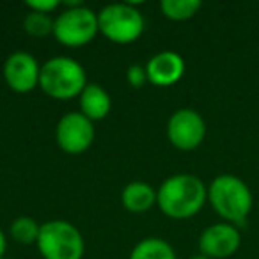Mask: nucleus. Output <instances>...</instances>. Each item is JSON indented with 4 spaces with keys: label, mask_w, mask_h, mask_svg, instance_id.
<instances>
[{
    "label": "nucleus",
    "mask_w": 259,
    "mask_h": 259,
    "mask_svg": "<svg viewBox=\"0 0 259 259\" xmlns=\"http://www.w3.org/2000/svg\"><path fill=\"white\" fill-rule=\"evenodd\" d=\"M41 66L29 52H15L4 64V78L9 89L15 93H30L39 87Z\"/></svg>",
    "instance_id": "nucleus-10"
},
{
    "label": "nucleus",
    "mask_w": 259,
    "mask_h": 259,
    "mask_svg": "<svg viewBox=\"0 0 259 259\" xmlns=\"http://www.w3.org/2000/svg\"><path fill=\"white\" fill-rule=\"evenodd\" d=\"M80 112L91 121H101L108 115L112 108L110 94L98 83H87L78 96Z\"/></svg>",
    "instance_id": "nucleus-12"
},
{
    "label": "nucleus",
    "mask_w": 259,
    "mask_h": 259,
    "mask_svg": "<svg viewBox=\"0 0 259 259\" xmlns=\"http://www.w3.org/2000/svg\"><path fill=\"white\" fill-rule=\"evenodd\" d=\"M190 259H209V257H206L204 254H201V252H199V254H195V255H192Z\"/></svg>",
    "instance_id": "nucleus-21"
},
{
    "label": "nucleus",
    "mask_w": 259,
    "mask_h": 259,
    "mask_svg": "<svg viewBox=\"0 0 259 259\" xmlns=\"http://www.w3.org/2000/svg\"><path fill=\"white\" fill-rule=\"evenodd\" d=\"M98 29L112 43L128 45L144 32V16L132 4H108L98 13Z\"/></svg>",
    "instance_id": "nucleus-5"
},
{
    "label": "nucleus",
    "mask_w": 259,
    "mask_h": 259,
    "mask_svg": "<svg viewBox=\"0 0 259 259\" xmlns=\"http://www.w3.org/2000/svg\"><path fill=\"white\" fill-rule=\"evenodd\" d=\"M128 259H178L169 241L162 238H144L134 247Z\"/></svg>",
    "instance_id": "nucleus-14"
},
{
    "label": "nucleus",
    "mask_w": 259,
    "mask_h": 259,
    "mask_svg": "<svg viewBox=\"0 0 259 259\" xmlns=\"http://www.w3.org/2000/svg\"><path fill=\"white\" fill-rule=\"evenodd\" d=\"M6 248H8V241H6V234L0 229V259H4Z\"/></svg>",
    "instance_id": "nucleus-20"
},
{
    "label": "nucleus",
    "mask_w": 259,
    "mask_h": 259,
    "mask_svg": "<svg viewBox=\"0 0 259 259\" xmlns=\"http://www.w3.org/2000/svg\"><path fill=\"white\" fill-rule=\"evenodd\" d=\"M87 85L85 69L69 57H54L41 66L39 87L54 100L78 98Z\"/></svg>",
    "instance_id": "nucleus-3"
},
{
    "label": "nucleus",
    "mask_w": 259,
    "mask_h": 259,
    "mask_svg": "<svg viewBox=\"0 0 259 259\" xmlns=\"http://www.w3.org/2000/svg\"><path fill=\"white\" fill-rule=\"evenodd\" d=\"M201 6V0H163L160 9L165 18L172 22H185V20L194 18Z\"/></svg>",
    "instance_id": "nucleus-15"
},
{
    "label": "nucleus",
    "mask_w": 259,
    "mask_h": 259,
    "mask_svg": "<svg viewBox=\"0 0 259 259\" xmlns=\"http://www.w3.org/2000/svg\"><path fill=\"white\" fill-rule=\"evenodd\" d=\"M4 259H8V257H4Z\"/></svg>",
    "instance_id": "nucleus-22"
},
{
    "label": "nucleus",
    "mask_w": 259,
    "mask_h": 259,
    "mask_svg": "<svg viewBox=\"0 0 259 259\" xmlns=\"http://www.w3.org/2000/svg\"><path fill=\"white\" fill-rule=\"evenodd\" d=\"M39 231L41 226L34 219H30V217H18V219L13 220L11 227H9V233H11L13 240L22 245L37 243Z\"/></svg>",
    "instance_id": "nucleus-16"
},
{
    "label": "nucleus",
    "mask_w": 259,
    "mask_h": 259,
    "mask_svg": "<svg viewBox=\"0 0 259 259\" xmlns=\"http://www.w3.org/2000/svg\"><path fill=\"white\" fill-rule=\"evenodd\" d=\"M241 245V233L236 226L219 222L206 227L199 236V252L209 259H227Z\"/></svg>",
    "instance_id": "nucleus-9"
},
{
    "label": "nucleus",
    "mask_w": 259,
    "mask_h": 259,
    "mask_svg": "<svg viewBox=\"0 0 259 259\" xmlns=\"http://www.w3.org/2000/svg\"><path fill=\"white\" fill-rule=\"evenodd\" d=\"M208 201V187L194 174H174L156 190V204L162 213L174 220L195 217Z\"/></svg>",
    "instance_id": "nucleus-1"
},
{
    "label": "nucleus",
    "mask_w": 259,
    "mask_h": 259,
    "mask_svg": "<svg viewBox=\"0 0 259 259\" xmlns=\"http://www.w3.org/2000/svg\"><path fill=\"white\" fill-rule=\"evenodd\" d=\"M98 32V15L83 4L64 9L54 22L55 39L69 48L85 47Z\"/></svg>",
    "instance_id": "nucleus-6"
},
{
    "label": "nucleus",
    "mask_w": 259,
    "mask_h": 259,
    "mask_svg": "<svg viewBox=\"0 0 259 259\" xmlns=\"http://www.w3.org/2000/svg\"><path fill=\"white\" fill-rule=\"evenodd\" d=\"M121 202L130 213H146L156 204V190L146 181H132L122 188Z\"/></svg>",
    "instance_id": "nucleus-13"
},
{
    "label": "nucleus",
    "mask_w": 259,
    "mask_h": 259,
    "mask_svg": "<svg viewBox=\"0 0 259 259\" xmlns=\"http://www.w3.org/2000/svg\"><path fill=\"white\" fill-rule=\"evenodd\" d=\"M36 245L45 259H82L85 250L82 233L66 220L41 224Z\"/></svg>",
    "instance_id": "nucleus-4"
},
{
    "label": "nucleus",
    "mask_w": 259,
    "mask_h": 259,
    "mask_svg": "<svg viewBox=\"0 0 259 259\" xmlns=\"http://www.w3.org/2000/svg\"><path fill=\"white\" fill-rule=\"evenodd\" d=\"M208 201L224 222L233 224L238 229L247 224L254 204L250 188L233 174H220L208 185Z\"/></svg>",
    "instance_id": "nucleus-2"
},
{
    "label": "nucleus",
    "mask_w": 259,
    "mask_h": 259,
    "mask_svg": "<svg viewBox=\"0 0 259 259\" xmlns=\"http://www.w3.org/2000/svg\"><path fill=\"white\" fill-rule=\"evenodd\" d=\"M148 82L158 87H170L185 75V61L178 52L165 50L153 55L146 64Z\"/></svg>",
    "instance_id": "nucleus-11"
},
{
    "label": "nucleus",
    "mask_w": 259,
    "mask_h": 259,
    "mask_svg": "<svg viewBox=\"0 0 259 259\" xmlns=\"http://www.w3.org/2000/svg\"><path fill=\"white\" fill-rule=\"evenodd\" d=\"M126 80L130 82V85L139 89L148 82V73H146V66L141 64H132L126 71Z\"/></svg>",
    "instance_id": "nucleus-18"
},
{
    "label": "nucleus",
    "mask_w": 259,
    "mask_h": 259,
    "mask_svg": "<svg viewBox=\"0 0 259 259\" xmlns=\"http://www.w3.org/2000/svg\"><path fill=\"white\" fill-rule=\"evenodd\" d=\"M94 124L82 112H68L55 128V141L68 155H80L94 142Z\"/></svg>",
    "instance_id": "nucleus-8"
},
{
    "label": "nucleus",
    "mask_w": 259,
    "mask_h": 259,
    "mask_svg": "<svg viewBox=\"0 0 259 259\" xmlns=\"http://www.w3.org/2000/svg\"><path fill=\"white\" fill-rule=\"evenodd\" d=\"M167 137L174 148L181 151H194L206 137V122L194 108H180L169 117Z\"/></svg>",
    "instance_id": "nucleus-7"
},
{
    "label": "nucleus",
    "mask_w": 259,
    "mask_h": 259,
    "mask_svg": "<svg viewBox=\"0 0 259 259\" xmlns=\"http://www.w3.org/2000/svg\"><path fill=\"white\" fill-rule=\"evenodd\" d=\"M54 22L55 20L50 15L30 11L23 20V29L34 37H45L48 34H54Z\"/></svg>",
    "instance_id": "nucleus-17"
},
{
    "label": "nucleus",
    "mask_w": 259,
    "mask_h": 259,
    "mask_svg": "<svg viewBox=\"0 0 259 259\" xmlns=\"http://www.w3.org/2000/svg\"><path fill=\"white\" fill-rule=\"evenodd\" d=\"M25 6L34 13H45V15H50L55 9L61 6V2L57 0H27Z\"/></svg>",
    "instance_id": "nucleus-19"
}]
</instances>
